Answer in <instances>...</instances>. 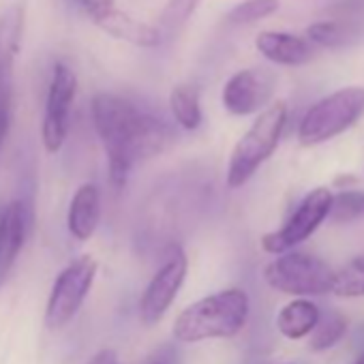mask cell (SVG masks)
<instances>
[{
  "instance_id": "1",
  "label": "cell",
  "mask_w": 364,
  "mask_h": 364,
  "mask_svg": "<svg viewBox=\"0 0 364 364\" xmlns=\"http://www.w3.org/2000/svg\"><path fill=\"white\" fill-rule=\"evenodd\" d=\"M90 116L95 131L107 154V171L114 187H124L135 163L152 159L167 150L173 141L171 129L131 101L97 92L90 101Z\"/></svg>"
},
{
  "instance_id": "2",
  "label": "cell",
  "mask_w": 364,
  "mask_h": 364,
  "mask_svg": "<svg viewBox=\"0 0 364 364\" xmlns=\"http://www.w3.org/2000/svg\"><path fill=\"white\" fill-rule=\"evenodd\" d=\"M251 300L240 287H230L182 309L173 319L171 334L180 343H202L210 338H232L249 321Z\"/></svg>"
},
{
  "instance_id": "3",
  "label": "cell",
  "mask_w": 364,
  "mask_h": 364,
  "mask_svg": "<svg viewBox=\"0 0 364 364\" xmlns=\"http://www.w3.org/2000/svg\"><path fill=\"white\" fill-rule=\"evenodd\" d=\"M287 124V103L274 101L257 114L249 131L236 141L225 182L230 189H240L257 173V169L274 154Z\"/></svg>"
},
{
  "instance_id": "4",
  "label": "cell",
  "mask_w": 364,
  "mask_h": 364,
  "mask_svg": "<svg viewBox=\"0 0 364 364\" xmlns=\"http://www.w3.org/2000/svg\"><path fill=\"white\" fill-rule=\"evenodd\" d=\"M364 116V86H347L330 92L313 103L298 124V139L302 146L326 144Z\"/></svg>"
},
{
  "instance_id": "5",
  "label": "cell",
  "mask_w": 364,
  "mask_h": 364,
  "mask_svg": "<svg viewBox=\"0 0 364 364\" xmlns=\"http://www.w3.org/2000/svg\"><path fill=\"white\" fill-rule=\"evenodd\" d=\"M264 281L287 296H326L332 294L334 270L315 255L287 251L264 268Z\"/></svg>"
},
{
  "instance_id": "6",
  "label": "cell",
  "mask_w": 364,
  "mask_h": 364,
  "mask_svg": "<svg viewBox=\"0 0 364 364\" xmlns=\"http://www.w3.org/2000/svg\"><path fill=\"white\" fill-rule=\"evenodd\" d=\"M99 264L92 255L75 257L63 272L56 277L48 306H46V326L50 330L65 328L82 309L88 298L92 283L97 279Z\"/></svg>"
},
{
  "instance_id": "7",
  "label": "cell",
  "mask_w": 364,
  "mask_h": 364,
  "mask_svg": "<svg viewBox=\"0 0 364 364\" xmlns=\"http://www.w3.org/2000/svg\"><path fill=\"white\" fill-rule=\"evenodd\" d=\"M332 191L328 187H317L313 189L296 208V213L289 217V221L270 234H264L259 245L266 253L270 255H281L287 253L291 249H296L298 245L306 242L317 230L319 225L330 219V210H332Z\"/></svg>"
},
{
  "instance_id": "8",
  "label": "cell",
  "mask_w": 364,
  "mask_h": 364,
  "mask_svg": "<svg viewBox=\"0 0 364 364\" xmlns=\"http://www.w3.org/2000/svg\"><path fill=\"white\" fill-rule=\"evenodd\" d=\"M75 95H77L75 71L65 63H56L48 88L43 120H41V141L50 154H56L67 141Z\"/></svg>"
},
{
  "instance_id": "9",
  "label": "cell",
  "mask_w": 364,
  "mask_h": 364,
  "mask_svg": "<svg viewBox=\"0 0 364 364\" xmlns=\"http://www.w3.org/2000/svg\"><path fill=\"white\" fill-rule=\"evenodd\" d=\"M189 272V259L182 247H169L161 268L154 272L139 298V319L144 326L159 323L178 298Z\"/></svg>"
},
{
  "instance_id": "10",
  "label": "cell",
  "mask_w": 364,
  "mask_h": 364,
  "mask_svg": "<svg viewBox=\"0 0 364 364\" xmlns=\"http://www.w3.org/2000/svg\"><path fill=\"white\" fill-rule=\"evenodd\" d=\"M277 90L274 73L266 69L236 71L223 86V107L234 116H251L264 112Z\"/></svg>"
},
{
  "instance_id": "11",
  "label": "cell",
  "mask_w": 364,
  "mask_h": 364,
  "mask_svg": "<svg viewBox=\"0 0 364 364\" xmlns=\"http://www.w3.org/2000/svg\"><path fill=\"white\" fill-rule=\"evenodd\" d=\"M33 210L26 200H11L0 208V287L9 279L31 232Z\"/></svg>"
},
{
  "instance_id": "12",
  "label": "cell",
  "mask_w": 364,
  "mask_h": 364,
  "mask_svg": "<svg viewBox=\"0 0 364 364\" xmlns=\"http://www.w3.org/2000/svg\"><path fill=\"white\" fill-rule=\"evenodd\" d=\"M255 48L266 60L281 67H302L313 58V48L309 39L283 31L259 33L255 39Z\"/></svg>"
},
{
  "instance_id": "13",
  "label": "cell",
  "mask_w": 364,
  "mask_h": 364,
  "mask_svg": "<svg viewBox=\"0 0 364 364\" xmlns=\"http://www.w3.org/2000/svg\"><path fill=\"white\" fill-rule=\"evenodd\" d=\"M95 24L103 33H107L109 37L120 39V41H124L129 46H135V48L154 50V48L161 46L163 33L156 26H152L148 22H141V20L129 16L127 11H120L118 7H114L105 16L97 18Z\"/></svg>"
},
{
  "instance_id": "14",
  "label": "cell",
  "mask_w": 364,
  "mask_h": 364,
  "mask_svg": "<svg viewBox=\"0 0 364 364\" xmlns=\"http://www.w3.org/2000/svg\"><path fill=\"white\" fill-rule=\"evenodd\" d=\"M99 221H101V191L92 182H86V185L77 187L69 204V215H67L69 234L75 240L86 242L95 236Z\"/></svg>"
},
{
  "instance_id": "15",
  "label": "cell",
  "mask_w": 364,
  "mask_h": 364,
  "mask_svg": "<svg viewBox=\"0 0 364 364\" xmlns=\"http://www.w3.org/2000/svg\"><path fill=\"white\" fill-rule=\"evenodd\" d=\"M24 24L26 11L22 3L11 5L0 16V90L9 86V75L22 48Z\"/></svg>"
},
{
  "instance_id": "16",
  "label": "cell",
  "mask_w": 364,
  "mask_h": 364,
  "mask_svg": "<svg viewBox=\"0 0 364 364\" xmlns=\"http://www.w3.org/2000/svg\"><path fill=\"white\" fill-rule=\"evenodd\" d=\"M321 317V311L315 302H311L309 298H296L291 302H287L279 315H277V330L289 338V341H300L304 336H309L313 332V328L317 326Z\"/></svg>"
},
{
  "instance_id": "17",
  "label": "cell",
  "mask_w": 364,
  "mask_h": 364,
  "mask_svg": "<svg viewBox=\"0 0 364 364\" xmlns=\"http://www.w3.org/2000/svg\"><path fill=\"white\" fill-rule=\"evenodd\" d=\"M169 107L173 114V120L187 131L200 129L204 116L200 105V90L193 84H178L169 92Z\"/></svg>"
},
{
  "instance_id": "18",
  "label": "cell",
  "mask_w": 364,
  "mask_h": 364,
  "mask_svg": "<svg viewBox=\"0 0 364 364\" xmlns=\"http://www.w3.org/2000/svg\"><path fill=\"white\" fill-rule=\"evenodd\" d=\"M306 37H309L311 43L319 46V48L336 50V48H343V46L351 43L355 39V31L347 22H341V20H323V22L311 24L306 28Z\"/></svg>"
},
{
  "instance_id": "19",
  "label": "cell",
  "mask_w": 364,
  "mask_h": 364,
  "mask_svg": "<svg viewBox=\"0 0 364 364\" xmlns=\"http://www.w3.org/2000/svg\"><path fill=\"white\" fill-rule=\"evenodd\" d=\"M347 332V317L338 311H326L321 313L317 326L311 332V343L309 347L313 351H326L334 347Z\"/></svg>"
},
{
  "instance_id": "20",
  "label": "cell",
  "mask_w": 364,
  "mask_h": 364,
  "mask_svg": "<svg viewBox=\"0 0 364 364\" xmlns=\"http://www.w3.org/2000/svg\"><path fill=\"white\" fill-rule=\"evenodd\" d=\"M332 294L338 298H364V255H358L334 270Z\"/></svg>"
},
{
  "instance_id": "21",
  "label": "cell",
  "mask_w": 364,
  "mask_h": 364,
  "mask_svg": "<svg viewBox=\"0 0 364 364\" xmlns=\"http://www.w3.org/2000/svg\"><path fill=\"white\" fill-rule=\"evenodd\" d=\"M200 5L202 0H167L159 18V31L169 37L180 33L191 20V16L200 9Z\"/></svg>"
},
{
  "instance_id": "22",
  "label": "cell",
  "mask_w": 364,
  "mask_h": 364,
  "mask_svg": "<svg viewBox=\"0 0 364 364\" xmlns=\"http://www.w3.org/2000/svg\"><path fill=\"white\" fill-rule=\"evenodd\" d=\"M279 7H281L279 0H242V3H238L228 11L225 22L234 26L253 24L264 18H270L272 14L279 11Z\"/></svg>"
},
{
  "instance_id": "23",
  "label": "cell",
  "mask_w": 364,
  "mask_h": 364,
  "mask_svg": "<svg viewBox=\"0 0 364 364\" xmlns=\"http://www.w3.org/2000/svg\"><path fill=\"white\" fill-rule=\"evenodd\" d=\"M330 219L334 223H351L364 219V191L343 189L341 193L332 196Z\"/></svg>"
},
{
  "instance_id": "24",
  "label": "cell",
  "mask_w": 364,
  "mask_h": 364,
  "mask_svg": "<svg viewBox=\"0 0 364 364\" xmlns=\"http://www.w3.org/2000/svg\"><path fill=\"white\" fill-rule=\"evenodd\" d=\"M11 122H14V95H11V86H7L0 90V154H3V148L7 144Z\"/></svg>"
},
{
  "instance_id": "25",
  "label": "cell",
  "mask_w": 364,
  "mask_h": 364,
  "mask_svg": "<svg viewBox=\"0 0 364 364\" xmlns=\"http://www.w3.org/2000/svg\"><path fill=\"white\" fill-rule=\"evenodd\" d=\"M80 5L84 7L88 18L95 22L97 18L105 16L107 11H112L116 7V0H80Z\"/></svg>"
},
{
  "instance_id": "26",
  "label": "cell",
  "mask_w": 364,
  "mask_h": 364,
  "mask_svg": "<svg viewBox=\"0 0 364 364\" xmlns=\"http://www.w3.org/2000/svg\"><path fill=\"white\" fill-rule=\"evenodd\" d=\"M86 364H120V362H118L116 351H112V349H103V351L95 353Z\"/></svg>"
},
{
  "instance_id": "27",
  "label": "cell",
  "mask_w": 364,
  "mask_h": 364,
  "mask_svg": "<svg viewBox=\"0 0 364 364\" xmlns=\"http://www.w3.org/2000/svg\"><path fill=\"white\" fill-rule=\"evenodd\" d=\"M355 364H364V353H362V358H360V360H358Z\"/></svg>"
},
{
  "instance_id": "28",
  "label": "cell",
  "mask_w": 364,
  "mask_h": 364,
  "mask_svg": "<svg viewBox=\"0 0 364 364\" xmlns=\"http://www.w3.org/2000/svg\"><path fill=\"white\" fill-rule=\"evenodd\" d=\"M75 3H80V0H75Z\"/></svg>"
},
{
  "instance_id": "29",
  "label": "cell",
  "mask_w": 364,
  "mask_h": 364,
  "mask_svg": "<svg viewBox=\"0 0 364 364\" xmlns=\"http://www.w3.org/2000/svg\"><path fill=\"white\" fill-rule=\"evenodd\" d=\"M156 364H161V362H156Z\"/></svg>"
}]
</instances>
